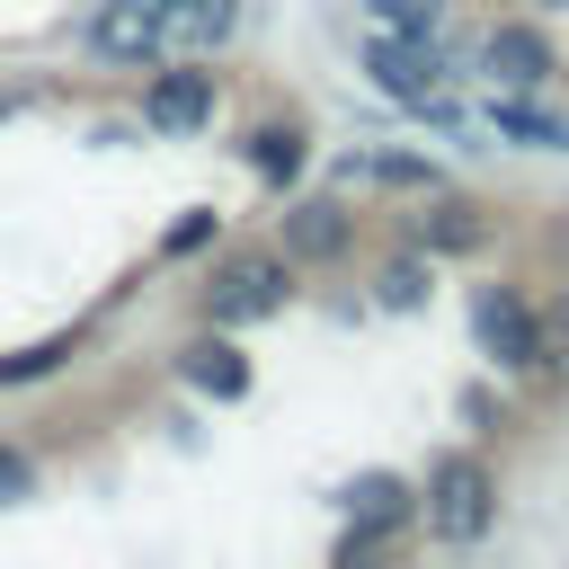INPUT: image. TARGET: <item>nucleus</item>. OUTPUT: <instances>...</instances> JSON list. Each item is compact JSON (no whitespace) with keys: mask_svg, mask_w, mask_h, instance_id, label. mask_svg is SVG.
Instances as JSON below:
<instances>
[{"mask_svg":"<svg viewBox=\"0 0 569 569\" xmlns=\"http://www.w3.org/2000/svg\"><path fill=\"white\" fill-rule=\"evenodd\" d=\"M293 160H302L293 133H258V169H267V178H293Z\"/></svg>","mask_w":569,"mask_h":569,"instance_id":"17","label":"nucleus"},{"mask_svg":"<svg viewBox=\"0 0 569 569\" xmlns=\"http://www.w3.org/2000/svg\"><path fill=\"white\" fill-rule=\"evenodd\" d=\"M284 249H293V258H338V249H347V204L302 196V204L284 213Z\"/></svg>","mask_w":569,"mask_h":569,"instance_id":"9","label":"nucleus"},{"mask_svg":"<svg viewBox=\"0 0 569 569\" xmlns=\"http://www.w3.org/2000/svg\"><path fill=\"white\" fill-rule=\"evenodd\" d=\"M276 302H284V267H276L267 249L231 258L222 284H213V320H258V311H276Z\"/></svg>","mask_w":569,"mask_h":569,"instance_id":"6","label":"nucleus"},{"mask_svg":"<svg viewBox=\"0 0 569 569\" xmlns=\"http://www.w3.org/2000/svg\"><path fill=\"white\" fill-rule=\"evenodd\" d=\"M213 240V222L204 213H187V222H169V258H187V249H204Z\"/></svg>","mask_w":569,"mask_h":569,"instance_id":"18","label":"nucleus"},{"mask_svg":"<svg viewBox=\"0 0 569 569\" xmlns=\"http://www.w3.org/2000/svg\"><path fill=\"white\" fill-rule=\"evenodd\" d=\"M347 516H356V525H347V542H338V551H347V560H365L373 542H391V533L418 516V498H409L400 480H356V489H347Z\"/></svg>","mask_w":569,"mask_h":569,"instance_id":"5","label":"nucleus"},{"mask_svg":"<svg viewBox=\"0 0 569 569\" xmlns=\"http://www.w3.org/2000/svg\"><path fill=\"white\" fill-rule=\"evenodd\" d=\"M471 240H480V213L471 204H453V196L427 204V249H471Z\"/></svg>","mask_w":569,"mask_h":569,"instance_id":"14","label":"nucleus"},{"mask_svg":"<svg viewBox=\"0 0 569 569\" xmlns=\"http://www.w3.org/2000/svg\"><path fill=\"white\" fill-rule=\"evenodd\" d=\"M27 489H36V471H27V462L0 445V507H9V498H27Z\"/></svg>","mask_w":569,"mask_h":569,"instance_id":"19","label":"nucleus"},{"mask_svg":"<svg viewBox=\"0 0 569 569\" xmlns=\"http://www.w3.org/2000/svg\"><path fill=\"white\" fill-rule=\"evenodd\" d=\"M142 9H178V0H142Z\"/></svg>","mask_w":569,"mask_h":569,"instance_id":"20","label":"nucleus"},{"mask_svg":"<svg viewBox=\"0 0 569 569\" xmlns=\"http://www.w3.org/2000/svg\"><path fill=\"white\" fill-rule=\"evenodd\" d=\"M365 71H373V89L400 98V107H427V98L445 89V62H436L427 36H409V27H382V36L365 44Z\"/></svg>","mask_w":569,"mask_h":569,"instance_id":"1","label":"nucleus"},{"mask_svg":"<svg viewBox=\"0 0 569 569\" xmlns=\"http://www.w3.org/2000/svg\"><path fill=\"white\" fill-rule=\"evenodd\" d=\"M178 373H187L204 400H240V391H249V356H240L231 338H196V347L178 356Z\"/></svg>","mask_w":569,"mask_h":569,"instance_id":"8","label":"nucleus"},{"mask_svg":"<svg viewBox=\"0 0 569 569\" xmlns=\"http://www.w3.org/2000/svg\"><path fill=\"white\" fill-rule=\"evenodd\" d=\"M373 18H382V27H409V36H427V27L445 18V0H373Z\"/></svg>","mask_w":569,"mask_h":569,"instance_id":"15","label":"nucleus"},{"mask_svg":"<svg viewBox=\"0 0 569 569\" xmlns=\"http://www.w3.org/2000/svg\"><path fill=\"white\" fill-rule=\"evenodd\" d=\"M373 293H382V302H418V293H427V267H418V258H400V267H382V284H373Z\"/></svg>","mask_w":569,"mask_h":569,"instance_id":"16","label":"nucleus"},{"mask_svg":"<svg viewBox=\"0 0 569 569\" xmlns=\"http://www.w3.org/2000/svg\"><path fill=\"white\" fill-rule=\"evenodd\" d=\"M204 107H213V80L204 71H160L151 98H142V124L151 133H187V124H204Z\"/></svg>","mask_w":569,"mask_h":569,"instance_id":"7","label":"nucleus"},{"mask_svg":"<svg viewBox=\"0 0 569 569\" xmlns=\"http://www.w3.org/2000/svg\"><path fill=\"white\" fill-rule=\"evenodd\" d=\"M533 382H569V302L533 320Z\"/></svg>","mask_w":569,"mask_h":569,"instance_id":"13","label":"nucleus"},{"mask_svg":"<svg viewBox=\"0 0 569 569\" xmlns=\"http://www.w3.org/2000/svg\"><path fill=\"white\" fill-rule=\"evenodd\" d=\"M489 124H498L507 142H525V151H569V124H560L551 107H525V98H498V107H489Z\"/></svg>","mask_w":569,"mask_h":569,"instance_id":"10","label":"nucleus"},{"mask_svg":"<svg viewBox=\"0 0 569 569\" xmlns=\"http://www.w3.org/2000/svg\"><path fill=\"white\" fill-rule=\"evenodd\" d=\"M489 71L525 89V80H542V71H551V44H542L533 27H498V36H489Z\"/></svg>","mask_w":569,"mask_h":569,"instance_id":"11","label":"nucleus"},{"mask_svg":"<svg viewBox=\"0 0 569 569\" xmlns=\"http://www.w3.org/2000/svg\"><path fill=\"white\" fill-rule=\"evenodd\" d=\"M240 18V0H178L169 9V44H222Z\"/></svg>","mask_w":569,"mask_h":569,"instance_id":"12","label":"nucleus"},{"mask_svg":"<svg viewBox=\"0 0 569 569\" xmlns=\"http://www.w3.org/2000/svg\"><path fill=\"white\" fill-rule=\"evenodd\" d=\"M533 302L516 293V284H489L480 302H471V329H480V347H489V365L498 373H533Z\"/></svg>","mask_w":569,"mask_h":569,"instance_id":"2","label":"nucleus"},{"mask_svg":"<svg viewBox=\"0 0 569 569\" xmlns=\"http://www.w3.org/2000/svg\"><path fill=\"white\" fill-rule=\"evenodd\" d=\"M89 53H107V62H151V53H169V9L107 0V9L89 18Z\"/></svg>","mask_w":569,"mask_h":569,"instance_id":"4","label":"nucleus"},{"mask_svg":"<svg viewBox=\"0 0 569 569\" xmlns=\"http://www.w3.org/2000/svg\"><path fill=\"white\" fill-rule=\"evenodd\" d=\"M427 525H436L445 542H480V533H489V471L453 453V462L427 480Z\"/></svg>","mask_w":569,"mask_h":569,"instance_id":"3","label":"nucleus"}]
</instances>
